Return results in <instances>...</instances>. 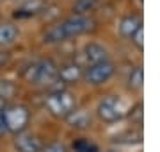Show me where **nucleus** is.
<instances>
[{
    "mask_svg": "<svg viewBox=\"0 0 160 152\" xmlns=\"http://www.w3.org/2000/svg\"><path fill=\"white\" fill-rule=\"evenodd\" d=\"M2 118L6 123V129L12 134L23 133L27 125L30 122V111L22 104H14V106H6L2 111Z\"/></svg>",
    "mask_w": 160,
    "mask_h": 152,
    "instance_id": "obj_3",
    "label": "nucleus"
},
{
    "mask_svg": "<svg viewBox=\"0 0 160 152\" xmlns=\"http://www.w3.org/2000/svg\"><path fill=\"white\" fill-rule=\"evenodd\" d=\"M87 63L89 64H96V63H103V61H109V52L107 48L98 45V43H89L84 50Z\"/></svg>",
    "mask_w": 160,
    "mask_h": 152,
    "instance_id": "obj_9",
    "label": "nucleus"
},
{
    "mask_svg": "<svg viewBox=\"0 0 160 152\" xmlns=\"http://www.w3.org/2000/svg\"><path fill=\"white\" fill-rule=\"evenodd\" d=\"M98 7V0H77L73 6V14H82L87 16Z\"/></svg>",
    "mask_w": 160,
    "mask_h": 152,
    "instance_id": "obj_14",
    "label": "nucleus"
},
{
    "mask_svg": "<svg viewBox=\"0 0 160 152\" xmlns=\"http://www.w3.org/2000/svg\"><path fill=\"white\" fill-rule=\"evenodd\" d=\"M9 61H11V54L7 52V50H0V70H2L4 66H7Z\"/></svg>",
    "mask_w": 160,
    "mask_h": 152,
    "instance_id": "obj_22",
    "label": "nucleus"
},
{
    "mask_svg": "<svg viewBox=\"0 0 160 152\" xmlns=\"http://www.w3.org/2000/svg\"><path fill=\"white\" fill-rule=\"evenodd\" d=\"M73 150L75 152H100V149L89 138H78V140L73 141Z\"/></svg>",
    "mask_w": 160,
    "mask_h": 152,
    "instance_id": "obj_16",
    "label": "nucleus"
},
{
    "mask_svg": "<svg viewBox=\"0 0 160 152\" xmlns=\"http://www.w3.org/2000/svg\"><path fill=\"white\" fill-rule=\"evenodd\" d=\"M128 117H130L132 122H135L137 125H141L142 123V118H144V111H142V104L139 102V104H135L133 107L130 109V113H126Z\"/></svg>",
    "mask_w": 160,
    "mask_h": 152,
    "instance_id": "obj_19",
    "label": "nucleus"
},
{
    "mask_svg": "<svg viewBox=\"0 0 160 152\" xmlns=\"http://www.w3.org/2000/svg\"><path fill=\"white\" fill-rule=\"evenodd\" d=\"M66 40H68V38H66V34H64L62 25L61 24L52 25L50 29L45 32V41L46 43H62V41H66Z\"/></svg>",
    "mask_w": 160,
    "mask_h": 152,
    "instance_id": "obj_13",
    "label": "nucleus"
},
{
    "mask_svg": "<svg viewBox=\"0 0 160 152\" xmlns=\"http://www.w3.org/2000/svg\"><path fill=\"white\" fill-rule=\"evenodd\" d=\"M142 82H144V72L141 66H135L130 72V75H128V88L139 91V90L142 88Z\"/></svg>",
    "mask_w": 160,
    "mask_h": 152,
    "instance_id": "obj_15",
    "label": "nucleus"
},
{
    "mask_svg": "<svg viewBox=\"0 0 160 152\" xmlns=\"http://www.w3.org/2000/svg\"><path fill=\"white\" fill-rule=\"evenodd\" d=\"M130 40H132V43H133L139 50H142V48H144V29H142V27H139V29L132 34Z\"/></svg>",
    "mask_w": 160,
    "mask_h": 152,
    "instance_id": "obj_20",
    "label": "nucleus"
},
{
    "mask_svg": "<svg viewBox=\"0 0 160 152\" xmlns=\"http://www.w3.org/2000/svg\"><path fill=\"white\" fill-rule=\"evenodd\" d=\"M139 27H142V18L132 14V16H126V18H123V20H121L119 32L125 36V38H132V34H133Z\"/></svg>",
    "mask_w": 160,
    "mask_h": 152,
    "instance_id": "obj_11",
    "label": "nucleus"
},
{
    "mask_svg": "<svg viewBox=\"0 0 160 152\" xmlns=\"http://www.w3.org/2000/svg\"><path fill=\"white\" fill-rule=\"evenodd\" d=\"M20 30L12 24H0V47H9L18 40Z\"/></svg>",
    "mask_w": 160,
    "mask_h": 152,
    "instance_id": "obj_10",
    "label": "nucleus"
},
{
    "mask_svg": "<svg viewBox=\"0 0 160 152\" xmlns=\"http://www.w3.org/2000/svg\"><path fill=\"white\" fill-rule=\"evenodd\" d=\"M82 77H84V70L77 63H66L64 66L59 68V81L64 82V84H75Z\"/></svg>",
    "mask_w": 160,
    "mask_h": 152,
    "instance_id": "obj_8",
    "label": "nucleus"
},
{
    "mask_svg": "<svg viewBox=\"0 0 160 152\" xmlns=\"http://www.w3.org/2000/svg\"><path fill=\"white\" fill-rule=\"evenodd\" d=\"M114 64L110 61H103V63L89 64V68L84 72V79L92 86H102L107 81H110V77L114 75Z\"/></svg>",
    "mask_w": 160,
    "mask_h": 152,
    "instance_id": "obj_5",
    "label": "nucleus"
},
{
    "mask_svg": "<svg viewBox=\"0 0 160 152\" xmlns=\"http://www.w3.org/2000/svg\"><path fill=\"white\" fill-rule=\"evenodd\" d=\"M14 147L18 152H41L43 150V143L36 134L32 133H18L14 138Z\"/></svg>",
    "mask_w": 160,
    "mask_h": 152,
    "instance_id": "obj_7",
    "label": "nucleus"
},
{
    "mask_svg": "<svg viewBox=\"0 0 160 152\" xmlns=\"http://www.w3.org/2000/svg\"><path fill=\"white\" fill-rule=\"evenodd\" d=\"M109 152H114V150H109Z\"/></svg>",
    "mask_w": 160,
    "mask_h": 152,
    "instance_id": "obj_25",
    "label": "nucleus"
},
{
    "mask_svg": "<svg viewBox=\"0 0 160 152\" xmlns=\"http://www.w3.org/2000/svg\"><path fill=\"white\" fill-rule=\"evenodd\" d=\"M7 133V129H6V123H4V118H2V113H0V138Z\"/></svg>",
    "mask_w": 160,
    "mask_h": 152,
    "instance_id": "obj_23",
    "label": "nucleus"
},
{
    "mask_svg": "<svg viewBox=\"0 0 160 152\" xmlns=\"http://www.w3.org/2000/svg\"><path fill=\"white\" fill-rule=\"evenodd\" d=\"M43 9V0H30L27 4H23V7L16 13V16H30V14H36Z\"/></svg>",
    "mask_w": 160,
    "mask_h": 152,
    "instance_id": "obj_17",
    "label": "nucleus"
},
{
    "mask_svg": "<svg viewBox=\"0 0 160 152\" xmlns=\"http://www.w3.org/2000/svg\"><path fill=\"white\" fill-rule=\"evenodd\" d=\"M46 107L53 117L66 118L75 111L77 100H75L73 93H69L66 90H57V91H52L46 97Z\"/></svg>",
    "mask_w": 160,
    "mask_h": 152,
    "instance_id": "obj_2",
    "label": "nucleus"
},
{
    "mask_svg": "<svg viewBox=\"0 0 160 152\" xmlns=\"http://www.w3.org/2000/svg\"><path fill=\"white\" fill-rule=\"evenodd\" d=\"M126 113H128V109H126L125 100L118 95H109L98 104V117L107 123L119 122Z\"/></svg>",
    "mask_w": 160,
    "mask_h": 152,
    "instance_id": "obj_4",
    "label": "nucleus"
},
{
    "mask_svg": "<svg viewBox=\"0 0 160 152\" xmlns=\"http://www.w3.org/2000/svg\"><path fill=\"white\" fill-rule=\"evenodd\" d=\"M41 152H68V150H66V147L62 143H50V145L43 147Z\"/></svg>",
    "mask_w": 160,
    "mask_h": 152,
    "instance_id": "obj_21",
    "label": "nucleus"
},
{
    "mask_svg": "<svg viewBox=\"0 0 160 152\" xmlns=\"http://www.w3.org/2000/svg\"><path fill=\"white\" fill-rule=\"evenodd\" d=\"M62 30L66 38H73V36L86 34L92 29V20L89 16H82V14H71L69 18H66L64 22H61Z\"/></svg>",
    "mask_w": 160,
    "mask_h": 152,
    "instance_id": "obj_6",
    "label": "nucleus"
},
{
    "mask_svg": "<svg viewBox=\"0 0 160 152\" xmlns=\"http://www.w3.org/2000/svg\"><path fill=\"white\" fill-rule=\"evenodd\" d=\"M66 120L69 122L71 127H77V129H84L91 125V115L87 111H84V109H80V111L75 109L69 117H66Z\"/></svg>",
    "mask_w": 160,
    "mask_h": 152,
    "instance_id": "obj_12",
    "label": "nucleus"
},
{
    "mask_svg": "<svg viewBox=\"0 0 160 152\" xmlns=\"http://www.w3.org/2000/svg\"><path fill=\"white\" fill-rule=\"evenodd\" d=\"M27 81L36 84V86H53L59 81V68L53 64L50 59H43L38 61L29 68L27 72Z\"/></svg>",
    "mask_w": 160,
    "mask_h": 152,
    "instance_id": "obj_1",
    "label": "nucleus"
},
{
    "mask_svg": "<svg viewBox=\"0 0 160 152\" xmlns=\"http://www.w3.org/2000/svg\"><path fill=\"white\" fill-rule=\"evenodd\" d=\"M16 95V86L11 81H0V97L4 100H9Z\"/></svg>",
    "mask_w": 160,
    "mask_h": 152,
    "instance_id": "obj_18",
    "label": "nucleus"
},
{
    "mask_svg": "<svg viewBox=\"0 0 160 152\" xmlns=\"http://www.w3.org/2000/svg\"><path fill=\"white\" fill-rule=\"evenodd\" d=\"M6 102H7V100H4V99H2V97H0V113H2V111H4V107H6Z\"/></svg>",
    "mask_w": 160,
    "mask_h": 152,
    "instance_id": "obj_24",
    "label": "nucleus"
}]
</instances>
